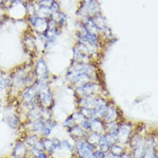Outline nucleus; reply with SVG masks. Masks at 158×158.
Here are the masks:
<instances>
[{"mask_svg": "<svg viewBox=\"0 0 158 158\" xmlns=\"http://www.w3.org/2000/svg\"><path fill=\"white\" fill-rule=\"evenodd\" d=\"M94 156L96 158H104V155L102 153L100 152V151H97V152L94 154Z\"/></svg>", "mask_w": 158, "mask_h": 158, "instance_id": "9d476101", "label": "nucleus"}, {"mask_svg": "<svg viewBox=\"0 0 158 158\" xmlns=\"http://www.w3.org/2000/svg\"><path fill=\"white\" fill-rule=\"evenodd\" d=\"M27 143L29 145L31 146H35L37 144L39 143L38 142L37 137L35 136H31L27 138Z\"/></svg>", "mask_w": 158, "mask_h": 158, "instance_id": "6e6552de", "label": "nucleus"}, {"mask_svg": "<svg viewBox=\"0 0 158 158\" xmlns=\"http://www.w3.org/2000/svg\"><path fill=\"white\" fill-rule=\"evenodd\" d=\"M36 72L38 77H39L40 78L44 77L45 76V73H46V68L45 66L42 64V62H39V64H38L37 66V69H36Z\"/></svg>", "mask_w": 158, "mask_h": 158, "instance_id": "39448f33", "label": "nucleus"}, {"mask_svg": "<svg viewBox=\"0 0 158 158\" xmlns=\"http://www.w3.org/2000/svg\"><path fill=\"white\" fill-rule=\"evenodd\" d=\"M3 121L11 128L15 129L18 124V119L17 117L14 115H6Z\"/></svg>", "mask_w": 158, "mask_h": 158, "instance_id": "20e7f679", "label": "nucleus"}, {"mask_svg": "<svg viewBox=\"0 0 158 158\" xmlns=\"http://www.w3.org/2000/svg\"><path fill=\"white\" fill-rule=\"evenodd\" d=\"M42 145L44 148H45L48 151H52L55 148V145L53 144V141L48 140H44L42 143Z\"/></svg>", "mask_w": 158, "mask_h": 158, "instance_id": "423d86ee", "label": "nucleus"}, {"mask_svg": "<svg viewBox=\"0 0 158 158\" xmlns=\"http://www.w3.org/2000/svg\"><path fill=\"white\" fill-rule=\"evenodd\" d=\"M36 88L34 87H31L30 89H29L24 95V100L25 103L26 105H31L33 103L34 98L36 96Z\"/></svg>", "mask_w": 158, "mask_h": 158, "instance_id": "f257e3e1", "label": "nucleus"}, {"mask_svg": "<svg viewBox=\"0 0 158 158\" xmlns=\"http://www.w3.org/2000/svg\"><path fill=\"white\" fill-rule=\"evenodd\" d=\"M37 156H38V158H47L45 155H44L43 153H41L40 152L39 153V154L37 155Z\"/></svg>", "mask_w": 158, "mask_h": 158, "instance_id": "9b49d317", "label": "nucleus"}, {"mask_svg": "<svg viewBox=\"0 0 158 158\" xmlns=\"http://www.w3.org/2000/svg\"><path fill=\"white\" fill-rule=\"evenodd\" d=\"M78 149L81 156L84 158H87L89 157L92 153V149L91 146L88 144L80 143L78 144Z\"/></svg>", "mask_w": 158, "mask_h": 158, "instance_id": "f03ea898", "label": "nucleus"}, {"mask_svg": "<svg viewBox=\"0 0 158 158\" xmlns=\"http://www.w3.org/2000/svg\"><path fill=\"white\" fill-rule=\"evenodd\" d=\"M26 147L22 143H17L13 151V156L15 158H24L26 154Z\"/></svg>", "mask_w": 158, "mask_h": 158, "instance_id": "7ed1b4c3", "label": "nucleus"}, {"mask_svg": "<svg viewBox=\"0 0 158 158\" xmlns=\"http://www.w3.org/2000/svg\"><path fill=\"white\" fill-rule=\"evenodd\" d=\"M43 127V125L42 122L40 120H37V121L34 122L32 125V130L33 131H39L40 130H42Z\"/></svg>", "mask_w": 158, "mask_h": 158, "instance_id": "0eeeda50", "label": "nucleus"}, {"mask_svg": "<svg viewBox=\"0 0 158 158\" xmlns=\"http://www.w3.org/2000/svg\"><path fill=\"white\" fill-rule=\"evenodd\" d=\"M3 1H4V0H0V4H1L3 3Z\"/></svg>", "mask_w": 158, "mask_h": 158, "instance_id": "f8f14e48", "label": "nucleus"}, {"mask_svg": "<svg viewBox=\"0 0 158 158\" xmlns=\"http://www.w3.org/2000/svg\"><path fill=\"white\" fill-rule=\"evenodd\" d=\"M9 84V82L7 79H0V92L4 90Z\"/></svg>", "mask_w": 158, "mask_h": 158, "instance_id": "1a4fd4ad", "label": "nucleus"}]
</instances>
